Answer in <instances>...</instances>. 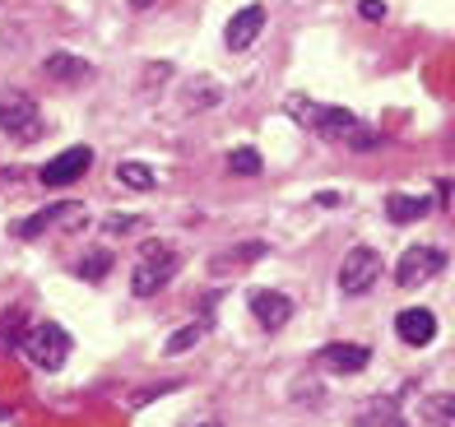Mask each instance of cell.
<instances>
[{
	"label": "cell",
	"instance_id": "obj_21",
	"mask_svg": "<svg viewBox=\"0 0 455 427\" xmlns=\"http://www.w3.org/2000/svg\"><path fill=\"white\" fill-rule=\"evenodd\" d=\"M344 145H348V149H358V154H367L371 145H377V130H371V126H363V121H358V126L348 130V139H344Z\"/></svg>",
	"mask_w": 455,
	"mask_h": 427
},
{
	"label": "cell",
	"instance_id": "obj_13",
	"mask_svg": "<svg viewBox=\"0 0 455 427\" xmlns=\"http://www.w3.org/2000/svg\"><path fill=\"white\" fill-rule=\"evenodd\" d=\"M270 251L265 241H242V247H228V251H219L214 260H210V270L214 274H228V270H246V265H256V260Z\"/></svg>",
	"mask_w": 455,
	"mask_h": 427
},
{
	"label": "cell",
	"instance_id": "obj_12",
	"mask_svg": "<svg viewBox=\"0 0 455 427\" xmlns=\"http://www.w3.org/2000/svg\"><path fill=\"white\" fill-rule=\"evenodd\" d=\"M354 126H358V116L348 112V107H316V116H312V130L321 139H335V145H344Z\"/></svg>",
	"mask_w": 455,
	"mask_h": 427
},
{
	"label": "cell",
	"instance_id": "obj_2",
	"mask_svg": "<svg viewBox=\"0 0 455 427\" xmlns=\"http://www.w3.org/2000/svg\"><path fill=\"white\" fill-rule=\"evenodd\" d=\"M24 353H28L33 368L60 372V368H66V358H70V335L60 330L56 320H43V325H33V330L24 335Z\"/></svg>",
	"mask_w": 455,
	"mask_h": 427
},
{
	"label": "cell",
	"instance_id": "obj_15",
	"mask_svg": "<svg viewBox=\"0 0 455 427\" xmlns=\"http://www.w3.org/2000/svg\"><path fill=\"white\" fill-rule=\"evenodd\" d=\"M427 210H432V205H427L423 195H404V191H390V195H386V218H390V223H419Z\"/></svg>",
	"mask_w": 455,
	"mask_h": 427
},
{
	"label": "cell",
	"instance_id": "obj_28",
	"mask_svg": "<svg viewBox=\"0 0 455 427\" xmlns=\"http://www.w3.org/2000/svg\"><path fill=\"white\" fill-rule=\"evenodd\" d=\"M200 427H219V423H200Z\"/></svg>",
	"mask_w": 455,
	"mask_h": 427
},
{
	"label": "cell",
	"instance_id": "obj_23",
	"mask_svg": "<svg viewBox=\"0 0 455 427\" xmlns=\"http://www.w3.org/2000/svg\"><path fill=\"white\" fill-rule=\"evenodd\" d=\"M135 228H140L135 214H112V218H108V233H135Z\"/></svg>",
	"mask_w": 455,
	"mask_h": 427
},
{
	"label": "cell",
	"instance_id": "obj_22",
	"mask_svg": "<svg viewBox=\"0 0 455 427\" xmlns=\"http://www.w3.org/2000/svg\"><path fill=\"white\" fill-rule=\"evenodd\" d=\"M19 320H24V312H10L5 320H0V339H5V344H24V335H19Z\"/></svg>",
	"mask_w": 455,
	"mask_h": 427
},
{
	"label": "cell",
	"instance_id": "obj_19",
	"mask_svg": "<svg viewBox=\"0 0 455 427\" xmlns=\"http://www.w3.org/2000/svg\"><path fill=\"white\" fill-rule=\"evenodd\" d=\"M108 270H112V251H89L84 260H79V274H84L89 283H98Z\"/></svg>",
	"mask_w": 455,
	"mask_h": 427
},
{
	"label": "cell",
	"instance_id": "obj_14",
	"mask_svg": "<svg viewBox=\"0 0 455 427\" xmlns=\"http://www.w3.org/2000/svg\"><path fill=\"white\" fill-rule=\"evenodd\" d=\"M223 103V84H214V79H191V84L181 89V107L186 112H210V107H219Z\"/></svg>",
	"mask_w": 455,
	"mask_h": 427
},
{
	"label": "cell",
	"instance_id": "obj_26",
	"mask_svg": "<svg viewBox=\"0 0 455 427\" xmlns=\"http://www.w3.org/2000/svg\"><path fill=\"white\" fill-rule=\"evenodd\" d=\"M144 70H149V75H144V84H154V79H158V84H163V79H168V60H158V66H144Z\"/></svg>",
	"mask_w": 455,
	"mask_h": 427
},
{
	"label": "cell",
	"instance_id": "obj_6",
	"mask_svg": "<svg viewBox=\"0 0 455 427\" xmlns=\"http://www.w3.org/2000/svg\"><path fill=\"white\" fill-rule=\"evenodd\" d=\"M93 168V149L89 145H75V149H66V154H56L52 162H43V186H70V181H79Z\"/></svg>",
	"mask_w": 455,
	"mask_h": 427
},
{
	"label": "cell",
	"instance_id": "obj_29",
	"mask_svg": "<svg viewBox=\"0 0 455 427\" xmlns=\"http://www.w3.org/2000/svg\"><path fill=\"white\" fill-rule=\"evenodd\" d=\"M0 418H5V409H0Z\"/></svg>",
	"mask_w": 455,
	"mask_h": 427
},
{
	"label": "cell",
	"instance_id": "obj_8",
	"mask_svg": "<svg viewBox=\"0 0 455 427\" xmlns=\"http://www.w3.org/2000/svg\"><path fill=\"white\" fill-rule=\"evenodd\" d=\"M260 28H265V5H246V10H237L233 19H228L223 47H228V51H246V47L260 37Z\"/></svg>",
	"mask_w": 455,
	"mask_h": 427
},
{
	"label": "cell",
	"instance_id": "obj_4",
	"mask_svg": "<svg viewBox=\"0 0 455 427\" xmlns=\"http://www.w3.org/2000/svg\"><path fill=\"white\" fill-rule=\"evenodd\" d=\"M377 279H381V256L371 251V247H354V251L344 256V265H339V293L363 297Z\"/></svg>",
	"mask_w": 455,
	"mask_h": 427
},
{
	"label": "cell",
	"instance_id": "obj_7",
	"mask_svg": "<svg viewBox=\"0 0 455 427\" xmlns=\"http://www.w3.org/2000/svg\"><path fill=\"white\" fill-rule=\"evenodd\" d=\"M246 307H251V316L260 320V330H283V325L293 320V302H288L283 293H275V289H251L246 293Z\"/></svg>",
	"mask_w": 455,
	"mask_h": 427
},
{
	"label": "cell",
	"instance_id": "obj_17",
	"mask_svg": "<svg viewBox=\"0 0 455 427\" xmlns=\"http://www.w3.org/2000/svg\"><path fill=\"white\" fill-rule=\"evenodd\" d=\"M116 181H121V186H126V191H154V168H149V162H116Z\"/></svg>",
	"mask_w": 455,
	"mask_h": 427
},
{
	"label": "cell",
	"instance_id": "obj_27",
	"mask_svg": "<svg viewBox=\"0 0 455 427\" xmlns=\"http://www.w3.org/2000/svg\"><path fill=\"white\" fill-rule=\"evenodd\" d=\"M131 5H135V10H149V5H158V0H131Z\"/></svg>",
	"mask_w": 455,
	"mask_h": 427
},
{
	"label": "cell",
	"instance_id": "obj_10",
	"mask_svg": "<svg viewBox=\"0 0 455 427\" xmlns=\"http://www.w3.org/2000/svg\"><path fill=\"white\" fill-rule=\"evenodd\" d=\"M316 362L325 372H335V376H358L371 362V353L363 349V344H325V349L316 353Z\"/></svg>",
	"mask_w": 455,
	"mask_h": 427
},
{
	"label": "cell",
	"instance_id": "obj_24",
	"mask_svg": "<svg viewBox=\"0 0 455 427\" xmlns=\"http://www.w3.org/2000/svg\"><path fill=\"white\" fill-rule=\"evenodd\" d=\"M288 112H293L298 121H307V126H312V116H316V103H302V98H288Z\"/></svg>",
	"mask_w": 455,
	"mask_h": 427
},
{
	"label": "cell",
	"instance_id": "obj_20",
	"mask_svg": "<svg viewBox=\"0 0 455 427\" xmlns=\"http://www.w3.org/2000/svg\"><path fill=\"white\" fill-rule=\"evenodd\" d=\"M200 335H204V325H181V330L168 339V353H186V349H196V344H200Z\"/></svg>",
	"mask_w": 455,
	"mask_h": 427
},
{
	"label": "cell",
	"instance_id": "obj_3",
	"mask_svg": "<svg viewBox=\"0 0 455 427\" xmlns=\"http://www.w3.org/2000/svg\"><path fill=\"white\" fill-rule=\"evenodd\" d=\"M0 130L19 145H33V139H43V112L28 93H5L0 98Z\"/></svg>",
	"mask_w": 455,
	"mask_h": 427
},
{
	"label": "cell",
	"instance_id": "obj_25",
	"mask_svg": "<svg viewBox=\"0 0 455 427\" xmlns=\"http://www.w3.org/2000/svg\"><path fill=\"white\" fill-rule=\"evenodd\" d=\"M358 14H363V19H386V0H363Z\"/></svg>",
	"mask_w": 455,
	"mask_h": 427
},
{
	"label": "cell",
	"instance_id": "obj_16",
	"mask_svg": "<svg viewBox=\"0 0 455 427\" xmlns=\"http://www.w3.org/2000/svg\"><path fill=\"white\" fill-rule=\"evenodd\" d=\"M455 423V395H427L419 404V427H451Z\"/></svg>",
	"mask_w": 455,
	"mask_h": 427
},
{
	"label": "cell",
	"instance_id": "obj_18",
	"mask_svg": "<svg viewBox=\"0 0 455 427\" xmlns=\"http://www.w3.org/2000/svg\"><path fill=\"white\" fill-rule=\"evenodd\" d=\"M260 168H265V162H260V154H256V149H246V145L228 154V172H237V177H256Z\"/></svg>",
	"mask_w": 455,
	"mask_h": 427
},
{
	"label": "cell",
	"instance_id": "obj_5",
	"mask_svg": "<svg viewBox=\"0 0 455 427\" xmlns=\"http://www.w3.org/2000/svg\"><path fill=\"white\" fill-rule=\"evenodd\" d=\"M442 270H446V256L437 247H409L400 256V265H395V283L400 289H419V283L437 279Z\"/></svg>",
	"mask_w": 455,
	"mask_h": 427
},
{
	"label": "cell",
	"instance_id": "obj_1",
	"mask_svg": "<svg viewBox=\"0 0 455 427\" xmlns=\"http://www.w3.org/2000/svg\"><path fill=\"white\" fill-rule=\"evenodd\" d=\"M181 270V251L168 247V241H149L135 260V274H131V293L135 297H154L158 289H168Z\"/></svg>",
	"mask_w": 455,
	"mask_h": 427
},
{
	"label": "cell",
	"instance_id": "obj_11",
	"mask_svg": "<svg viewBox=\"0 0 455 427\" xmlns=\"http://www.w3.org/2000/svg\"><path fill=\"white\" fill-rule=\"evenodd\" d=\"M43 75L52 79V84H84V79L93 75L89 60H79V56H66V51H52L43 60Z\"/></svg>",
	"mask_w": 455,
	"mask_h": 427
},
{
	"label": "cell",
	"instance_id": "obj_9",
	"mask_svg": "<svg viewBox=\"0 0 455 427\" xmlns=\"http://www.w3.org/2000/svg\"><path fill=\"white\" fill-rule=\"evenodd\" d=\"M395 335L409 344V349H427V344L437 339V316H432L427 307H404L395 316Z\"/></svg>",
	"mask_w": 455,
	"mask_h": 427
}]
</instances>
